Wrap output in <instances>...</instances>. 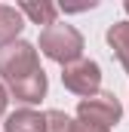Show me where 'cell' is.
I'll list each match as a JSON object with an SVG mask.
<instances>
[{"label": "cell", "instance_id": "6da1fadb", "mask_svg": "<svg viewBox=\"0 0 129 132\" xmlns=\"http://www.w3.org/2000/svg\"><path fill=\"white\" fill-rule=\"evenodd\" d=\"M40 52L59 65H71L77 59H83V37L74 25H49L40 31Z\"/></svg>", "mask_w": 129, "mask_h": 132}, {"label": "cell", "instance_id": "7c38bea8", "mask_svg": "<svg viewBox=\"0 0 129 132\" xmlns=\"http://www.w3.org/2000/svg\"><path fill=\"white\" fill-rule=\"evenodd\" d=\"M6 101H9V95H6V89H3V83H0V117H3V111H6Z\"/></svg>", "mask_w": 129, "mask_h": 132}, {"label": "cell", "instance_id": "3957f363", "mask_svg": "<svg viewBox=\"0 0 129 132\" xmlns=\"http://www.w3.org/2000/svg\"><path fill=\"white\" fill-rule=\"evenodd\" d=\"M120 101L114 92H95L89 98H80L77 104V120L80 123H89V126H98V129H111L120 123Z\"/></svg>", "mask_w": 129, "mask_h": 132}, {"label": "cell", "instance_id": "4fadbf2b", "mask_svg": "<svg viewBox=\"0 0 129 132\" xmlns=\"http://www.w3.org/2000/svg\"><path fill=\"white\" fill-rule=\"evenodd\" d=\"M123 9H126V12H129V0H126V3H123Z\"/></svg>", "mask_w": 129, "mask_h": 132}, {"label": "cell", "instance_id": "5b68a950", "mask_svg": "<svg viewBox=\"0 0 129 132\" xmlns=\"http://www.w3.org/2000/svg\"><path fill=\"white\" fill-rule=\"evenodd\" d=\"M46 74H43V68L40 71H34L28 77H22V80H15V83H9V92L15 95V101H25V104H37V101L46 95Z\"/></svg>", "mask_w": 129, "mask_h": 132}, {"label": "cell", "instance_id": "9c48e42d", "mask_svg": "<svg viewBox=\"0 0 129 132\" xmlns=\"http://www.w3.org/2000/svg\"><path fill=\"white\" fill-rule=\"evenodd\" d=\"M22 28H25L22 12H19L15 6H0V43H3V40H15Z\"/></svg>", "mask_w": 129, "mask_h": 132}, {"label": "cell", "instance_id": "8992f818", "mask_svg": "<svg viewBox=\"0 0 129 132\" xmlns=\"http://www.w3.org/2000/svg\"><path fill=\"white\" fill-rule=\"evenodd\" d=\"M3 129L6 132H43V114H37L31 108H19L6 117Z\"/></svg>", "mask_w": 129, "mask_h": 132}, {"label": "cell", "instance_id": "ba28073f", "mask_svg": "<svg viewBox=\"0 0 129 132\" xmlns=\"http://www.w3.org/2000/svg\"><path fill=\"white\" fill-rule=\"evenodd\" d=\"M22 15H28L34 25H55V15H59V6L55 3H22V6H15Z\"/></svg>", "mask_w": 129, "mask_h": 132}, {"label": "cell", "instance_id": "30bf717a", "mask_svg": "<svg viewBox=\"0 0 129 132\" xmlns=\"http://www.w3.org/2000/svg\"><path fill=\"white\" fill-rule=\"evenodd\" d=\"M71 117L62 111H46L43 114V132H71Z\"/></svg>", "mask_w": 129, "mask_h": 132}, {"label": "cell", "instance_id": "52a82bcc", "mask_svg": "<svg viewBox=\"0 0 129 132\" xmlns=\"http://www.w3.org/2000/svg\"><path fill=\"white\" fill-rule=\"evenodd\" d=\"M108 46L114 49L117 62L123 65V71L129 74V22H114L108 28Z\"/></svg>", "mask_w": 129, "mask_h": 132}, {"label": "cell", "instance_id": "8fae6325", "mask_svg": "<svg viewBox=\"0 0 129 132\" xmlns=\"http://www.w3.org/2000/svg\"><path fill=\"white\" fill-rule=\"evenodd\" d=\"M71 132H111V129H98V126H89V123L74 120V123H71Z\"/></svg>", "mask_w": 129, "mask_h": 132}, {"label": "cell", "instance_id": "5bb4252c", "mask_svg": "<svg viewBox=\"0 0 129 132\" xmlns=\"http://www.w3.org/2000/svg\"><path fill=\"white\" fill-rule=\"evenodd\" d=\"M0 6H3V3H0Z\"/></svg>", "mask_w": 129, "mask_h": 132}, {"label": "cell", "instance_id": "277c9868", "mask_svg": "<svg viewBox=\"0 0 129 132\" xmlns=\"http://www.w3.org/2000/svg\"><path fill=\"white\" fill-rule=\"evenodd\" d=\"M62 83H64V89H71L74 95L89 98V95H95L98 86H101V68L92 59H77V62L64 65Z\"/></svg>", "mask_w": 129, "mask_h": 132}, {"label": "cell", "instance_id": "7a4b0ae2", "mask_svg": "<svg viewBox=\"0 0 129 132\" xmlns=\"http://www.w3.org/2000/svg\"><path fill=\"white\" fill-rule=\"evenodd\" d=\"M34 71H40V59L37 49L28 40H3L0 43V77L6 83H15L22 77H28Z\"/></svg>", "mask_w": 129, "mask_h": 132}]
</instances>
